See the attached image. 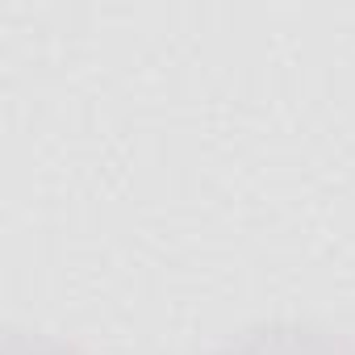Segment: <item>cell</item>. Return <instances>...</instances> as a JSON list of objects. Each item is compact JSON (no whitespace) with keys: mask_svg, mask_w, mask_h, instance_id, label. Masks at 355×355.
Returning a JSON list of instances; mask_svg holds the SVG:
<instances>
[{"mask_svg":"<svg viewBox=\"0 0 355 355\" xmlns=\"http://www.w3.org/2000/svg\"><path fill=\"white\" fill-rule=\"evenodd\" d=\"M5 355H84L76 347H63V343H51V338H38V334H9L5 343Z\"/></svg>","mask_w":355,"mask_h":355,"instance_id":"2","label":"cell"},{"mask_svg":"<svg viewBox=\"0 0 355 355\" xmlns=\"http://www.w3.org/2000/svg\"><path fill=\"white\" fill-rule=\"evenodd\" d=\"M214 355H355V343L318 322H268L243 330Z\"/></svg>","mask_w":355,"mask_h":355,"instance_id":"1","label":"cell"}]
</instances>
